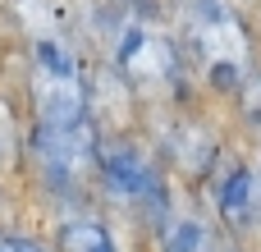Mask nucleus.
Returning <instances> with one entry per match:
<instances>
[{"label": "nucleus", "mask_w": 261, "mask_h": 252, "mask_svg": "<svg viewBox=\"0 0 261 252\" xmlns=\"http://www.w3.org/2000/svg\"><path fill=\"white\" fill-rule=\"evenodd\" d=\"M96 156H101L96 119L55 124V129L28 124V133H23V161H28L37 188L69 207H83V197L96 188Z\"/></svg>", "instance_id": "obj_5"}, {"label": "nucleus", "mask_w": 261, "mask_h": 252, "mask_svg": "<svg viewBox=\"0 0 261 252\" xmlns=\"http://www.w3.org/2000/svg\"><path fill=\"white\" fill-rule=\"evenodd\" d=\"M106 211L128 220L142 234L165 230L170 211V170L156 152L151 138L142 133H101V156H96V188H92Z\"/></svg>", "instance_id": "obj_2"}, {"label": "nucleus", "mask_w": 261, "mask_h": 252, "mask_svg": "<svg viewBox=\"0 0 261 252\" xmlns=\"http://www.w3.org/2000/svg\"><path fill=\"white\" fill-rule=\"evenodd\" d=\"M110 69L119 73V83L138 106H151V110L193 106V69L184 60V46L156 18H138V14L115 18Z\"/></svg>", "instance_id": "obj_3"}, {"label": "nucleus", "mask_w": 261, "mask_h": 252, "mask_svg": "<svg viewBox=\"0 0 261 252\" xmlns=\"http://www.w3.org/2000/svg\"><path fill=\"white\" fill-rule=\"evenodd\" d=\"M124 5V14H138V18H161L165 14V0H115Z\"/></svg>", "instance_id": "obj_12"}, {"label": "nucleus", "mask_w": 261, "mask_h": 252, "mask_svg": "<svg viewBox=\"0 0 261 252\" xmlns=\"http://www.w3.org/2000/svg\"><path fill=\"white\" fill-rule=\"evenodd\" d=\"M179 46L193 69V83H202L206 92L229 96V101L261 69L257 32L248 28V18L234 0H184Z\"/></svg>", "instance_id": "obj_1"}, {"label": "nucleus", "mask_w": 261, "mask_h": 252, "mask_svg": "<svg viewBox=\"0 0 261 252\" xmlns=\"http://www.w3.org/2000/svg\"><path fill=\"white\" fill-rule=\"evenodd\" d=\"M0 252H50L41 239H28V234H9L0 230Z\"/></svg>", "instance_id": "obj_11"}, {"label": "nucleus", "mask_w": 261, "mask_h": 252, "mask_svg": "<svg viewBox=\"0 0 261 252\" xmlns=\"http://www.w3.org/2000/svg\"><path fill=\"white\" fill-rule=\"evenodd\" d=\"M28 124H83L92 119V78L64 23L28 32Z\"/></svg>", "instance_id": "obj_4"}, {"label": "nucleus", "mask_w": 261, "mask_h": 252, "mask_svg": "<svg viewBox=\"0 0 261 252\" xmlns=\"http://www.w3.org/2000/svg\"><path fill=\"white\" fill-rule=\"evenodd\" d=\"M5 211H9V197H5V188H0V225H5Z\"/></svg>", "instance_id": "obj_13"}, {"label": "nucleus", "mask_w": 261, "mask_h": 252, "mask_svg": "<svg viewBox=\"0 0 261 252\" xmlns=\"http://www.w3.org/2000/svg\"><path fill=\"white\" fill-rule=\"evenodd\" d=\"M243 248L261 243V147L243 156Z\"/></svg>", "instance_id": "obj_8"}, {"label": "nucleus", "mask_w": 261, "mask_h": 252, "mask_svg": "<svg viewBox=\"0 0 261 252\" xmlns=\"http://www.w3.org/2000/svg\"><path fill=\"white\" fill-rule=\"evenodd\" d=\"M234 110H239V124H243V133L252 138L261 147V69L234 92Z\"/></svg>", "instance_id": "obj_9"}, {"label": "nucleus", "mask_w": 261, "mask_h": 252, "mask_svg": "<svg viewBox=\"0 0 261 252\" xmlns=\"http://www.w3.org/2000/svg\"><path fill=\"white\" fill-rule=\"evenodd\" d=\"M18 152H23V129H18V119H14L9 96H0V165H14Z\"/></svg>", "instance_id": "obj_10"}, {"label": "nucleus", "mask_w": 261, "mask_h": 252, "mask_svg": "<svg viewBox=\"0 0 261 252\" xmlns=\"http://www.w3.org/2000/svg\"><path fill=\"white\" fill-rule=\"evenodd\" d=\"M55 252H124V243H119L110 216L73 207L55 230Z\"/></svg>", "instance_id": "obj_7"}, {"label": "nucleus", "mask_w": 261, "mask_h": 252, "mask_svg": "<svg viewBox=\"0 0 261 252\" xmlns=\"http://www.w3.org/2000/svg\"><path fill=\"white\" fill-rule=\"evenodd\" d=\"M156 152L165 161V170H174L179 179L188 184H206V174L220 165L225 156V133L206 119V115H193V106H179V110H161V129H156Z\"/></svg>", "instance_id": "obj_6"}, {"label": "nucleus", "mask_w": 261, "mask_h": 252, "mask_svg": "<svg viewBox=\"0 0 261 252\" xmlns=\"http://www.w3.org/2000/svg\"><path fill=\"white\" fill-rule=\"evenodd\" d=\"M257 46H261V37H257Z\"/></svg>", "instance_id": "obj_14"}]
</instances>
